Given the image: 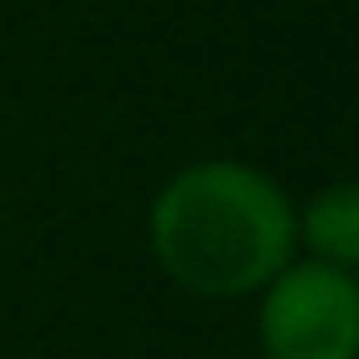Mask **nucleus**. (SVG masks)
<instances>
[{
	"label": "nucleus",
	"instance_id": "7ed1b4c3",
	"mask_svg": "<svg viewBox=\"0 0 359 359\" xmlns=\"http://www.w3.org/2000/svg\"><path fill=\"white\" fill-rule=\"evenodd\" d=\"M297 240L307 245V261L359 276V177L328 182L307 198L297 214Z\"/></svg>",
	"mask_w": 359,
	"mask_h": 359
},
{
	"label": "nucleus",
	"instance_id": "f257e3e1",
	"mask_svg": "<svg viewBox=\"0 0 359 359\" xmlns=\"http://www.w3.org/2000/svg\"><path fill=\"white\" fill-rule=\"evenodd\" d=\"M151 255L198 297H250L297 261V208L250 162H193L162 182L146 219Z\"/></svg>",
	"mask_w": 359,
	"mask_h": 359
},
{
	"label": "nucleus",
	"instance_id": "f03ea898",
	"mask_svg": "<svg viewBox=\"0 0 359 359\" xmlns=\"http://www.w3.org/2000/svg\"><path fill=\"white\" fill-rule=\"evenodd\" d=\"M255 339L266 359H359V276L292 261L261 287Z\"/></svg>",
	"mask_w": 359,
	"mask_h": 359
}]
</instances>
